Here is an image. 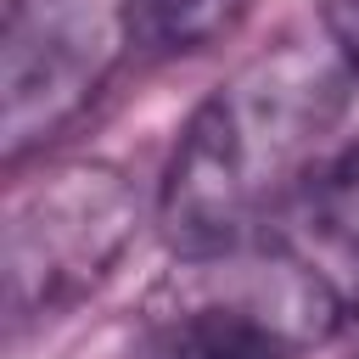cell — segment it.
<instances>
[{"instance_id":"1","label":"cell","mask_w":359,"mask_h":359,"mask_svg":"<svg viewBox=\"0 0 359 359\" xmlns=\"http://www.w3.org/2000/svg\"><path fill=\"white\" fill-rule=\"evenodd\" d=\"M348 67L286 39L230 73L180 129L163 168L157 224L174 252L258 241L269 219L309 196L337 157L331 135L348 107Z\"/></svg>"},{"instance_id":"2","label":"cell","mask_w":359,"mask_h":359,"mask_svg":"<svg viewBox=\"0 0 359 359\" xmlns=\"http://www.w3.org/2000/svg\"><path fill=\"white\" fill-rule=\"evenodd\" d=\"M342 331L337 286L269 236L174 252L140 325V359H314Z\"/></svg>"},{"instance_id":"3","label":"cell","mask_w":359,"mask_h":359,"mask_svg":"<svg viewBox=\"0 0 359 359\" xmlns=\"http://www.w3.org/2000/svg\"><path fill=\"white\" fill-rule=\"evenodd\" d=\"M135 224L140 196L107 163H62L28 185L6 219V325L22 331L79 303L123 258Z\"/></svg>"},{"instance_id":"4","label":"cell","mask_w":359,"mask_h":359,"mask_svg":"<svg viewBox=\"0 0 359 359\" xmlns=\"http://www.w3.org/2000/svg\"><path fill=\"white\" fill-rule=\"evenodd\" d=\"M112 39L123 22L101 17L90 0H28L6 17V62H0V151L22 163L39 140H50L107 79Z\"/></svg>"},{"instance_id":"5","label":"cell","mask_w":359,"mask_h":359,"mask_svg":"<svg viewBox=\"0 0 359 359\" xmlns=\"http://www.w3.org/2000/svg\"><path fill=\"white\" fill-rule=\"evenodd\" d=\"M247 11L252 0H118L123 39L157 62L219 45Z\"/></svg>"},{"instance_id":"6","label":"cell","mask_w":359,"mask_h":359,"mask_svg":"<svg viewBox=\"0 0 359 359\" xmlns=\"http://www.w3.org/2000/svg\"><path fill=\"white\" fill-rule=\"evenodd\" d=\"M309 213H314V224L359 264V146H342L320 174H314V185H309Z\"/></svg>"},{"instance_id":"7","label":"cell","mask_w":359,"mask_h":359,"mask_svg":"<svg viewBox=\"0 0 359 359\" xmlns=\"http://www.w3.org/2000/svg\"><path fill=\"white\" fill-rule=\"evenodd\" d=\"M320 22H325V39H331L337 62L359 84V0H320Z\"/></svg>"}]
</instances>
